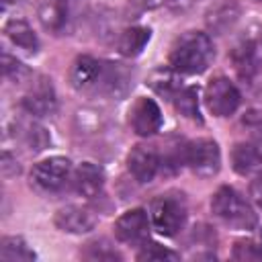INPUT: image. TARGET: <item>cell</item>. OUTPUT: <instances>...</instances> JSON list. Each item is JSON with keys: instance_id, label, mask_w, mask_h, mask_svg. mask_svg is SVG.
Returning a JSON list of instances; mask_svg holds the SVG:
<instances>
[{"instance_id": "1", "label": "cell", "mask_w": 262, "mask_h": 262, "mask_svg": "<svg viewBox=\"0 0 262 262\" xmlns=\"http://www.w3.org/2000/svg\"><path fill=\"white\" fill-rule=\"evenodd\" d=\"M215 59V47L207 33L186 31L170 51V68L178 74H201Z\"/></svg>"}, {"instance_id": "2", "label": "cell", "mask_w": 262, "mask_h": 262, "mask_svg": "<svg viewBox=\"0 0 262 262\" xmlns=\"http://www.w3.org/2000/svg\"><path fill=\"white\" fill-rule=\"evenodd\" d=\"M211 211L221 223L231 229L252 231L258 225V215L252 205L231 186H221L215 190L211 199Z\"/></svg>"}, {"instance_id": "3", "label": "cell", "mask_w": 262, "mask_h": 262, "mask_svg": "<svg viewBox=\"0 0 262 262\" xmlns=\"http://www.w3.org/2000/svg\"><path fill=\"white\" fill-rule=\"evenodd\" d=\"M186 199L182 192H166L154 199L149 207V219L158 233L176 235L186 221Z\"/></svg>"}, {"instance_id": "4", "label": "cell", "mask_w": 262, "mask_h": 262, "mask_svg": "<svg viewBox=\"0 0 262 262\" xmlns=\"http://www.w3.org/2000/svg\"><path fill=\"white\" fill-rule=\"evenodd\" d=\"M72 162L63 156H51L37 162L29 174L31 186L39 192H57L72 178Z\"/></svg>"}, {"instance_id": "5", "label": "cell", "mask_w": 262, "mask_h": 262, "mask_svg": "<svg viewBox=\"0 0 262 262\" xmlns=\"http://www.w3.org/2000/svg\"><path fill=\"white\" fill-rule=\"evenodd\" d=\"M182 156H184V164L201 178H209L215 176L221 168V151L217 141L209 139V137H199L188 141L182 147Z\"/></svg>"}, {"instance_id": "6", "label": "cell", "mask_w": 262, "mask_h": 262, "mask_svg": "<svg viewBox=\"0 0 262 262\" xmlns=\"http://www.w3.org/2000/svg\"><path fill=\"white\" fill-rule=\"evenodd\" d=\"M205 102H207V108L215 117H229L237 111V106L242 102V94L229 78L217 76L207 84Z\"/></svg>"}, {"instance_id": "7", "label": "cell", "mask_w": 262, "mask_h": 262, "mask_svg": "<svg viewBox=\"0 0 262 262\" xmlns=\"http://www.w3.org/2000/svg\"><path fill=\"white\" fill-rule=\"evenodd\" d=\"M129 123H131V129L141 137H149V135L158 133L164 123L158 102L151 98H145V96L137 98L129 113Z\"/></svg>"}, {"instance_id": "8", "label": "cell", "mask_w": 262, "mask_h": 262, "mask_svg": "<svg viewBox=\"0 0 262 262\" xmlns=\"http://www.w3.org/2000/svg\"><path fill=\"white\" fill-rule=\"evenodd\" d=\"M115 237L129 246H139L145 242L149 231L147 213L143 209H129L115 221Z\"/></svg>"}, {"instance_id": "9", "label": "cell", "mask_w": 262, "mask_h": 262, "mask_svg": "<svg viewBox=\"0 0 262 262\" xmlns=\"http://www.w3.org/2000/svg\"><path fill=\"white\" fill-rule=\"evenodd\" d=\"M53 223L57 229L66 231V233H88L96 227L98 223V217L88 209V207H80V205H68V207H61L55 217H53Z\"/></svg>"}, {"instance_id": "10", "label": "cell", "mask_w": 262, "mask_h": 262, "mask_svg": "<svg viewBox=\"0 0 262 262\" xmlns=\"http://www.w3.org/2000/svg\"><path fill=\"white\" fill-rule=\"evenodd\" d=\"M162 160L151 145H135L127 156V168L133 178L141 184H147L160 172Z\"/></svg>"}, {"instance_id": "11", "label": "cell", "mask_w": 262, "mask_h": 262, "mask_svg": "<svg viewBox=\"0 0 262 262\" xmlns=\"http://www.w3.org/2000/svg\"><path fill=\"white\" fill-rule=\"evenodd\" d=\"M100 74H102V61H98L90 55H80L74 59V63L70 68V84L78 92L94 94Z\"/></svg>"}, {"instance_id": "12", "label": "cell", "mask_w": 262, "mask_h": 262, "mask_svg": "<svg viewBox=\"0 0 262 262\" xmlns=\"http://www.w3.org/2000/svg\"><path fill=\"white\" fill-rule=\"evenodd\" d=\"M55 90L47 78H39L23 98V108L33 117H49L55 113Z\"/></svg>"}, {"instance_id": "13", "label": "cell", "mask_w": 262, "mask_h": 262, "mask_svg": "<svg viewBox=\"0 0 262 262\" xmlns=\"http://www.w3.org/2000/svg\"><path fill=\"white\" fill-rule=\"evenodd\" d=\"M129 84H131V76L121 63L102 61V74H100V80H98V86H96L94 94L119 100L127 94Z\"/></svg>"}, {"instance_id": "14", "label": "cell", "mask_w": 262, "mask_h": 262, "mask_svg": "<svg viewBox=\"0 0 262 262\" xmlns=\"http://www.w3.org/2000/svg\"><path fill=\"white\" fill-rule=\"evenodd\" d=\"M74 184V190L84 196V199H94L102 192V186H104V172L98 164L94 162H82L74 168L72 172V180Z\"/></svg>"}, {"instance_id": "15", "label": "cell", "mask_w": 262, "mask_h": 262, "mask_svg": "<svg viewBox=\"0 0 262 262\" xmlns=\"http://www.w3.org/2000/svg\"><path fill=\"white\" fill-rule=\"evenodd\" d=\"M242 18V6L237 0H223L219 4H215L207 16H205V23H207V29L213 33V35H225L229 33L237 20Z\"/></svg>"}, {"instance_id": "16", "label": "cell", "mask_w": 262, "mask_h": 262, "mask_svg": "<svg viewBox=\"0 0 262 262\" xmlns=\"http://www.w3.org/2000/svg\"><path fill=\"white\" fill-rule=\"evenodd\" d=\"M231 61H233V68H235L239 80H244L246 84H252L256 80V76L260 74V55H258L256 43L250 39L242 41L233 47Z\"/></svg>"}, {"instance_id": "17", "label": "cell", "mask_w": 262, "mask_h": 262, "mask_svg": "<svg viewBox=\"0 0 262 262\" xmlns=\"http://www.w3.org/2000/svg\"><path fill=\"white\" fill-rule=\"evenodd\" d=\"M231 166L242 176L262 174V151L254 143H235L231 149Z\"/></svg>"}, {"instance_id": "18", "label": "cell", "mask_w": 262, "mask_h": 262, "mask_svg": "<svg viewBox=\"0 0 262 262\" xmlns=\"http://www.w3.org/2000/svg\"><path fill=\"white\" fill-rule=\"evenodd\" d=\"M4 33L6 37L10 39V43L27 53H37L39 51V39L35 35V31L31 29V25L20 18V16H14L10 18L6 25H4Z\"/></svg>"}, {"instance_id": "19", "label": "cell", "mask_w": 262, "mask_h": 262, "mask_svg": "<svg viewBox=\"0 0 262 262\" xmlns=\"http://www.w3.org/2000/svg\"><path fill=\"white\" fill-rule=\"evenodd\" d=\"M149 39H151V31L147 27H129L119 35L117 49L125 57H137L145 49Z\"/></svg>"}, {"instance_id": "20", "label": "cell", "mask_w": 262, "mask_h": 262, "mask_svg": "<svg viewBox=\"0 0 262 262\" xmlns=\"http://www.w3.org/2000/svg\"><path fill=\"white\" fill-rule=\"evenodd\" d=\"M0 260L2 262H31L35 252L20 235H6L0 242Z\"/></svg>"}, {"instance_id": "21", "label": "cell", "mask_w": 262, "mask_h": 262, "mask_svg": "<svg viewBox=\"0 0 262 262\" xmlns=\"http://www.w3.org/2000/svg\"><path fill=\"white\" fill-rule=\"evenodd\" d=\"M172 102L176 106V111L190 119V121H203L201 117V111H199V90L194 86H186V88H180L174 96H172Z\"/></svg>"}, {"instance_id": "22", "label": "cell", "mask_w": 262, "mask_h": 262, "mask_svg": "<svg viewBox=\"0 0 262 262\" xmlns=\"http://www.w3.org/2000/svg\"><path fill=\"white\" fill-rule=\"evenodd\" d=\"M82 258L84 260H92V262H115V260H121L123 256L117 252V248L106 242V239H92L88 242L84 248H82Z\"/></svg>"}, {"instance_id": "23", "label": "cell", "mask_w": 262, "mask_h": 262, "mask_svg": "<svg viewBox=\"0 0 262 262\" xmlns=\"http://www.w3.org/2000/svg\"><path fill=\"white\" fill-rule=\"evenodd\" d=\"M176 74H178V72H174L172 68H170V70H158V72L151 76L149 84H151V88H154L158 94L168 96V98L172 100V96L182 88V84L178 82Z\"/></svg>"}, {"instance_id": "24", "label": "cell", "mask_w": 262, "mask_h": 262, "mask_svg": "<svg viewBox=\"0 0 262 262\" xmlns=\"http://www.w3.org/2000/svg\"><path fill=\"white\" fill-rule=\"evenodd\" d=\"M57 4L61 16V33L74 31L84 12V0H57Z\"/></svg>"}, {"instance_id": "25", "label": "cell", "mask_w": 262, "mask_h": 262, "mask_svg": "<svg viewBox=\"0 0 262 262\" xmlns=\"http://www.w3.org/2000/svg\"><path fill=\"white\" fill-rule=\"evenodd\" d=\"M231 256L239 262H262V242L256 237L237 239Z\"/></svg>"}, {"instance_id": "26", "label": "cell", "mask_w": 262, "mask_h": 262, "mask_svg": "<svg viewBox=\"0 0 262 262\" xmlns=\"http://www.w3.org/2000/svg\"><path fill=\"white\" fill-rule=\"evenodd\" d=\"M23 141L31 151H41L51 143V137L45 131V127H41L37 123H29L23 127Z\"/></svg>"}, {"instance_id": "27", "label": "cell", "mask_w": 262, "mask_h": 262, "mask_svg": "<svg viewBox=\"0 0 262 262\" xmlns=\"http://www.w3.org/2000/svg\"><path fill=\"white\" fill-rule=\"evenodd\" d=\"M143 248L137 252V260H149V262H166V260H170V262H174V260H178L180 258V254H176V252H172V250H168V248H164V246H160V244H141Z\"/></svg>"}, {"instance_id": "28", "label": "cell", "mask_w": 262, "mask_h": 262, "mask_svg": "<svg viewBox=\"0 0 262 262\" xmlns=\"http://www.w3.org/2000/svg\"><path fill=\"white\" fill-rule=\"evenodd\" d=\"M2 74L12 84H18V82H23L29 76V70H27V66L23 61H18L14 55H10L8 51H4L2 53Z\"/></svg>"}, {"instance_id": "29", "label": "cell", "mask_w": 262, "mask_h": 262, "mask_svg": "<svg viewBox=\"0 0 262 262\" xmlns=\"http://www.w3.org/2000/svg\"><path fill=\"white\" fill-rule=\"evenodd\" d=\"M250 196L262 209V174H258V176L252 178V182H250Z\"/></svg>"}, {"instance_id": "30", "label": "cell", "mask_w": 262, "mask_h": 262, "mask_svg": "<svg viewBox=\"0 0 262 262\" xmlns=\"http://www.w3.org/2000/svg\"><path fill=\"white\" fill-rule=\"evenodd\" d=\"M246 123L250 125L252 135H254V139L258 141V147H262V117H248Z\"/></svg>"}, {"instance_id": "31", "label": "cell", "mask_w": 262, "mask_h": 262, "mask_svg": "<svg viewBox=\"0 0 262 262\" xmlns=\"http://www.w3.org/2000/svg\"><path fill=\"white\" fill-rule=\"evenodd\" d=\"M18 170H20L18 164L10 158L8 151H4V154H2V174H4V176H12V174H18Z\"/></svg>"}, {"instance_id": "32", "label": "cell", "mask_w": 262, "mask_h": 262, "mask_svg": "<svg viewBox=\"0 0 262 262\" xmlns=\"http://www.w3.org/2000/svg\"><path fill=\"white\" fill-rule=\"evenodd\" d=\"M256 2H262V0H256Z\"/></svg>"}]
</instances>
